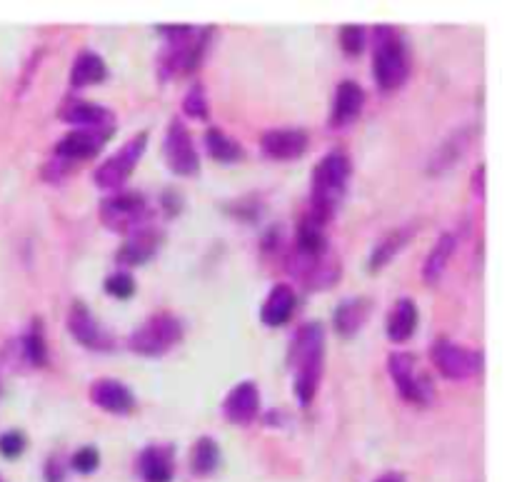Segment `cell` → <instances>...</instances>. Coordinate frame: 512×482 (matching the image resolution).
Here are the masks:
<instances>
[{
    "mask_svg": "<svg viewBox=\"0 0 512 482\" xmlns=\"http://www.w3.org/2000/svg\"><path fill=\"white\" fill-rule=\"evenodd\" d=\"M290 373H293V388L298 403L303 408L313 405L320 390L325 370V330L320 323H305L295 333L293 345L288 353Z\"/></svg>",
    "mask_w": 512,
    "mask_h": 482,
    "instance_id": "cell-1",
    "label": "cell"
},
{
    "mask_svg": "<svg viewBox=\"0 0 512 482\" xmlns=\"http://www.w3.org/2000/svg\"><path fill=\"white\" fill-rule=\"evenodd\" d=\"M350 175H353V165L345 153H328L313 170V180H310V210L313 218L323 220L325 225L335 218L340 210L345 193H348Z\"/></svg>",
    "mask_w": 512,
    "mask_h": 482,
    "instance_id": "cell-2",
    "label": "cell"
},
{
    "mask_svg": "<svg viewBox=\"0 0 512 482\" xmlns=\"http://www.w3.org/2000/svg\"><path fill=\"white\" fill-rule=\"evenodd\" d=\"M373 73L383 93H395L410 78L408 43L393 25L373 28Z\"/></svg>",
    "mask_w": 512,
    "mask_h": 482,
    "instance_id": "cell-3",
    "label": "cell"
},
{
    "mask_svg": "<svg viewBox=\"0 0 512 482\" xmlns=\"http://www.w3.org/2000/svg\"><path fill=\"white\" fill-rule=\"evenodd\" d=\"M165 35L163 53H160V75L163 80L178 73H190L200 65L210 40V28H193V25H160Z\"/></svg>",
    "mask_w": 512,
    "mask_h": 482,
    "instance_id": "cell-4",
    "label": "cell"
},
{
    "mask_svg": "<svg viewBox=\"0 0 512 482\" xmlns=\"http://www.w3.org/2000/svg\"><path fill=\"white\" fill-rule=\"evenodd\" d=\"M183 340V323L170 313H158L153 318L145 320L133 335H130L128 345L133 353L143 355V358H160V355L170 353L175 345Z\"/></svg>",
    "mask_w": 512,
    "mask_h": 482,
    "instance_id": "cell-5",
    "label": "cell"
},
{
    "mask_svg": "<svg viewBox=\"0 0 512 482\" xmlns=\"http://www.w3.org/2000/svg\"><path fill=\"white\" fill-rule=\"evenodd\" d=\"M388 373L395 380L400 398L418 408H428L435 400V385L425 370H420L418 358L410 353H393L388 358Z\"/></svg>",
    "mask_w": 512,
    "mask_h": 482,
    "instance_id": "cell-6",
    "label": "cell"
},
{
    "mask_svg": "<svg viewBox=\"0 0 512 482\" xmlns=\"http://www.w3.org/2000/svg\"><path fill=\"white\" fill-rule=\"evenodd\" d=\"M288 273L295 280H300L305 288L318 293V290H328L338 283L340 275H343V265H340V258L333 253V248L318 255H303L293 250L288 258Z\"/></svg>",
    "mask_w": 512,
    "mask_h": 482,
    "instance_id": "cell-7",
    "label": "cell"
},
{
    "mask_svg": "<svg viewBox=\"0 0 512 482\" xmlns=\"http://www.w3.org/2000/svg\"><path fill=\"white\" fill-rule=\"evenodd\" d=\"M100 223L113 233H135L148 225V203L140 193H118L100 203Z\"/></svg>",
    "mask_w": 512,
    "mask_h": 482,
    "instance_id": "cell-8",
    "label": "cell"
},
{
    "mask_svg": "<svg viewBox=\"0 0 512 482\" xmlns=\"http://www.w3.org/2000/svg\"><path fill=\"white\" fill-rule=\"evenodd\" d=\"M433 363L438 373L448 380H470L483 373L485 355L480 350H468L448 338L435 340Z\"/></svg>",
    "mask_w": 512,
    "mask_h": 482,
    "instance_id": "cell-9",
    "label": "cell"
},
{
    "mask_svg": "<svg viewBox=\"0 0 512 482\" xmlns=\"http://www.w3.org/2000/svg\"><path fill=\"white\" fill-rule=\"evenodd\" d=\"M145 145H148V133H138L133 140H128L113 158H108L95 170V185L105 190H118L120 185H125V180L133 175L135 165L143 158Z\"/></svg>",
    "mask_w": 512,
    "mask_h": 482,
    "instance_id": "cell-10",
    "label": "cell"
},
{
    "mask_svg": "<svg viewBox=\"0 0 512 482\" xmlns=\"http://www.w3.org/2000/svg\"><path fill=\"white\" fill-rule=\"evenodd\" d=\"M165 160H168V168L173 170L175 175H183V178H190L200 170V158L198 150H195L193 138H190L188 128L183 125V120H170L168 135H165Z\"/></svg>",
    "mask_w": 512,
    "mask_h": 482,
    "instance_id": "cell-11",
    "label": "cell"
},
{
    "mask_svg": "<svg viewBox=\"0 0 512 482\" xmlns=\"http://www.w3.org/2000/svg\"><path fill=\"white\" fill-rule=\"evenodd\" d=\"M60 120L68 125H75V130H93V133H103L113 138L115 135V115L113 110L103 108L98 103H88V100H70L60 110Z\"/></svg>",
    "mask_w": 512,
    "mask_h": 482,
    "instance_id": "cell-12",
    "label": "cell"
},
{
    "mask_svg": "<svg viewBox=\"0 0 512 482\" xmlns=\"http://www.w3.org/2000/svg\"><path fill=\"white\" fill-rule=\"evenodd\" d=\"M310 138L300 128H278L268 130L260 138V150L270 160H298L308 150Z\"/></svg>",
    "mask_w": 512,
    "mask_h": 482,
    "instance_id": "cell-13",
    "label": "cell"
},
{
    "mask_svg": "<svg viewBox=\"0 0 512 482\" xmlns=\"http://www.w3.org/2000/svg\"><path fill=\"white\" fill-rule=\"evenodd\" d=\"M110 135L93 133V130H70L68 135L58 140L55 145V158L65 160V163L75 165L80 160H90L103 150V145L108 143Z\"/></svg>",
    "mask_w": 512,
    "mask_h": 482,
    "instance_id": "cell-14",
    "label": "cell"
},
{
    "mask_svg": "<svg viewBox=\"0 0 512 482\" xmlns=\"http://www.w3.org/2000/svg\"><path fill=\"white\" fill-rule=\"evenodd\" d=\"M365 108V90L355 80H343L335 90L333 110H330V128L345 130L360 118Z\"/></svg>",
    "mask_w": 512,
    "mask_h": 482,
    "instance_id": "cell-15",
    "label": "cell"
},
{
    "mask_svg": "<svg viewBox=\"0 0 512 482\" xmlns=\"http://www.w3.org/2000/svg\"><path fill=\"white\" fill-rule=\"evenodd\" d=\"M160 230H155L153 225H145V228L135 230V233L128 235V240L123 243V248L118 250L115 260H118L120 268H138V265H145L160 248Z\"/></svg>",
    "mask_w": 512,
    "mask_h": 482,
    "instance_id": "cell-16",
    "label": "cell"
},
{
    "mask_svg": "<svg viewBox=\"0 0 512 482\" xmlns=\"http://www.w3.org/2000/svg\"><path fill=\"white\" fill-rule=\"evenodd\" d=\"M68 330L75 340H78L83 348L90 350H108L110 338L103 333V328L98 325V320L93 318L85 303L75 300L68 310Z\"/></svg>",
    "mask_w": 512,
    "mask_h": 482,
    "instance_id": "cell-17",
    "label": "cell"
},
{
    "mask_svg": "<svg viewBox=\"0 0 512 482\" xmlns=\"http://www.w3.org/2000/svg\"><path fill=\"white\" fill-rule=\"evenodd\" d=\"M90 400L98 405L103 413L128 415L135 408V395L125 388V383L113 378H100L90 385Z\"/></svg>",
    "mask_w": 512,
    "mask_h": 482,
    "instance_id": "cell-18",
    "label": "cell"
},
{
    "mask_svg": "<svg viewBox=\"0 0 512 482\" xmlns=\"http://www.w3.org/2000/svg\"><path fill=\"white\" fill-rule=\"evenodd\" d=\"M225 418L233 425H250L260 413V390L253 380H245L228 393L223 403Z\"/></svg>",
    "mask_w": 512,
    "mask_h": 482,
    "instance_id": "cell-19",
    "label": "cell"
},
{
    "mask_svg": "<svg viewBox=\"0 0 512 482\" xmlns=\"http://www.w3.org/2000/svg\"><path fill=\"white\" fill-rule=\"evenodd\" d=\"M295 303H298V298H295V290L288 283L275 285L268 293V298H265L263 308H260V320L268 328H280V325H285L293 318Z\"/></svg>",
    "mask_w": 512,
    "mask_h": 482,
    "instance_id": "cell-20",
    "label": "cell"
},
{
    "mask_svg": "<svg viewBox=\"0 0 512 482\" xmlns=\"http://www.w3.org/2000/svg\"><path fill=\"white\" fill-rule=\"evenodd\" d=\"M418 320L420 313L415 300L400 298L395 308L390 310L388 323H385V335H388L390 343H408L415 335V330H418Z\"/></svg>",
    "mask_w": 512,
    "mask_h": 482,
    "instance_id": "cell-21",
    "label": "cell"
},
{
    "mask_svg": "<svg viewBox=\"0 0 512 482\" xmlns=\"http://www.w3.org/2000/svg\"><path fill=\"white\" fill-rule=\"evenodd\" d=\"M373 310V303L368 298H348L335 308L333 325L343 338H353L368 323V315Z\"/></svg>",
    "mask_w": 512,
    "mask_h": 482,
    "instance_id": "cell-22",
    "label": "cell"
},
{
    "mask_svg": "<svg viewBox=\"0 0 512 482\" xmlns=\"http://www.w3.org/2000/svg\"><path fill=\"white\" fill-rule=\"evenodd\" d=\"M413 235H415V228H410V225H405V228H398V230H390L388 235H383V238L373 245V253H370L368 258V273H380L390 260L398 258V253L408 245V240L413 238Z\"/></svg>",
    "mask_w": 512,
    "mask_h": 482,
    "instance_id": "cell-23",
    "label": "cell"
},
{
    "mask_svg": "<svg viewBox=\"0 0 512 482\" xmlns=\"http://www.w3.org/2000/svg\"><path fill=\"white\" fill-rule=\"evenodd\" d=\"M108 78V65L93 50H83L70 68V88L80 90L88 85H98Z\"/></svg>",
    "mask_w": 512,
    "mask_h": 482,
    "instance_id": "cell-24",
    "label": "cell"
},
{
    "mask_svg": "<svg viewBox=\"0 0 512 482\" xmlns=\"http://www.w3.org/2000/svg\"><path fill=\"white\" fill-rule=\"evenodd\" d=\"M325 228H328V225H325L323 220L305 213L303 220L298 223V230H295V253H303V255L325 253V250L330 248V240L328 235H325Z\"/></svg>",
    "mask_w": 512,
    "mask_h": 482,
    "instance_id": "cell-25",
    "label": "cell"
},
{
    "mask_svg": "<svg viewBox=\"0 0 512 482\" xmlns=\"http://www.w3.org/2000/svg\"><path fill=\"white\" fill-rule=\"evenodd\" d=\"M140 475L145 482H170L173 480L175 465H173V450L160 448V445H150L140 453Z\"/></svg>",
    "mask_w": 512,
    "mask_h": 482,
    "instance_id": "cell-26",
    "label": "cell"
},
{
    "mask_svg": "<svg viewBox=\"0 0 512 482\" xmlns=\"http://www.w3.org/2000/svg\"><path fill=\"white\" fill-rule=\"evenodd\" d=\"M455 248H458V238L453 233H443L438 238V243L433 245V250L428 253L423 265V280L425 285H438L443 278L445 268H448L450 258H453Z\"/></svg>",
    "mask_w": 512,
    "mask_h": 482,
    "instance_id": "cell-27",
    "label": "cell"
},
{
    "mask_svg": "<svg viewBox=\"0 0 512 482\" xmlns=\"http://www.w3.org/2000/svg\"><path fill=\"white\" fill-rule=\"evenodd\" d=\"M205 148H208L210 158L218 160V163L223 165H235L245 158L243 145H240L238 140L228 138V135L218 128L205 130Z\"/></svg>",
    "mask_w": 512,
    "mask_h": 482,
    "instance_id": "cell-28",
    "label": "cell"
},
{
    "mask_svg": "<svg viewBox=\"0 0 512 482\" xmlns=\"http://www.w3.org/2000/svg\"><path fill=\"white\" fill-rule=\"evenodd\" d=\"M20 353H23L25 365H30V368H45V365H48V345H45L43 323H40V318H35L33 323H30L28 333L20 338Z\"/></svg>",
    "mask_w": 512,
    "mask_h": 482,
    "instance_id": "cell-29",
    "label": "cell"
},
{
    "mask_svg": "<svg viewBox=\"0 0 512 482\" xmlns=\"http://www.w3.org/2000/svg\"><path fill=\"white\" fill-rule=\"evenodd\" d=\"M220 465V445L213 438H200L190 453V468L195 475H213Z\"/></svg>",
    "mask_w": 512,
    "mask_h": 482,
    "instance_id": "cell-30",
    "label": "cell"
},
{
    "mask_svg": "<svg viewBox=\"0 0 512 482\" xmlns=\"http://www.w3.org/2000/svg\"><path fill=\"white\" fill-rule=\"evenodd\" d=\"M340 45L348 55H360L368 45V33H365L363 25H343L340 30Z\"/></svg>",
    "mask_w": 512,
    "mask_h": 482,
    "instance_id": "cell-31",
    "label": "cell"
},
{
    "mask_svg": "<svg viewBox=\"0 0 512 482\" xmlns=\"http://www.w3.org/2000/svg\"><path fill=\"white\" fill-rule=\"evenodd\" d=\"M183 108L190 118L208 120V98H205L203 85L195 83L193 88L188 90V95H185V100H183Z\"/></svg>",
    "mask_w": 512,
    "mask_h": 482,
    "instance_id": "cell-32",
    "label": "cell"
},
{
    "mask_svg": "<svg viewBox=\"0 0 512 482\" xmlns=\"http://www.w3.org/2000/svg\"><path fill=\"white\" fill-rule=\"evenodd\" d=\"M70 468H73L75 473H80V475L95 473V470L100 468L98 448H93V445H85V448H80L78 453L70 458Z\"/></svg>",
    "mask_w": 512,
    "mask_h": 482,
    "instance_id": "cell-33",
    "label": "cell"
},
{
    "mask_svg": "<svg viewBox=\"0 0 512 482\" xmlns=\"http://www.w3.org/2000/svg\"><path fill=\"white\" fill-rule=\"evenodd\" d=\"M105 293L113 295V298L128 300L130 295H135V280L128 273H115L105 280Z\"/></svg>",
    "mask_w": 512,
    "mask_h": 482,
    "instance_id": "cell-34",
    "label": "cell"
},
{
    "mask_svg": "<svg viewBox=\"0 0 512 482\" xmlns=\"http://www.w3.org/2000/svg\"><path fill=\"white\" fill-rule=\"evenodd\" d=\"M25 445H28L25 435L20 433V430H10V433H5L3 438H0V455L8 460L20 458V455L25 453Z\"/></svg>",
    "mask_w": 512,
    "mask_h": 482,
    "instance_id": "cell-35",
    "label": "cell"
},
{
    "mask_svg": "<svg viewBox=\"0 0 512 482\" xmlns=\"http://www.w3.org/2000/svg\"><path fill=\"white\" fill-rule=\"evenodd\" d=\"M65 468L68 465L63 463L60 455H53V458L45 463V482H65Z\"/></svg>",
    "mask_w": 512,
    "mask_h": 482,
    "instance_id": "cell-36",
    "label": "cell"
},
{
    "mask_svg": "<svg viewBox=\"0 0 512 482\" xmlns=\"http://www.w3.org/2000/svg\"><path fill=\"white\" fill-rule=\"evenodd\" d=\"M163 205H165V213L168 215H178L180 213V195L178 193H165L163 195Z\"/></svg>",
    "mask_w": 512,
    "mask_h": 482,
    "instance_id": "cell-37",
    "label": "cell"
},
{
    "mask_svg": "<svg viewBox=\"0 0 512 482\" xmlns=\"http://www.w3.org/2000/svg\"><path fill=\"white\" fill-rule=\"evenodd\" d=\"M470 183H473L475 195H478V198H483L485 195V165H478V170H475V175Z\"/></svg>",
    "mask_w": 512,
    "mask_h": 482,
    "instance_id": "cell-38",
    "label": "cell"
},
{
    "mask_svg": "<svg viewBox=\"0 0 512 482\" xmlns=\"http://www.w3.org/2000/svg\"><path fill=\"white\" fill-rule=\"evenodd\" d=\"M375 482H408V480H405V475H400V473H385V475H380Z\"/></svg>",
    "mask_w": 512,
    "mask_h": 482,
    "instance_id": "cell-39",
    "label": "cell"
},
{
    "mask_svg": "<svg viewBox=\"0 0 512 482\" xmlns=\"http://www.w3.org/2000/svg\"><path fill=\"white\" fill-rule=\"evenodd\" d=\"M0 395H3V383H0Z\"/></svg>",
    "mask_w": 512,
    "mask_h": 482,
    "instance_id": "cell-40",
    "label": "cell"
},
{
    "mask_svg": "<svg viewBox=\"0 0 512 482\" xmlns=\"http://www.w3.org/2000/svg\"><path fill=\"white\" fill-rule=\"evenodd\" d=\"M0 482H5V480H3V478H0Z\"/></svg>",
    "mask_w": 512,
    "mask_h": 482,
    "instance_id": "cell-41",
    "label": "cell"
}]
</instances>
